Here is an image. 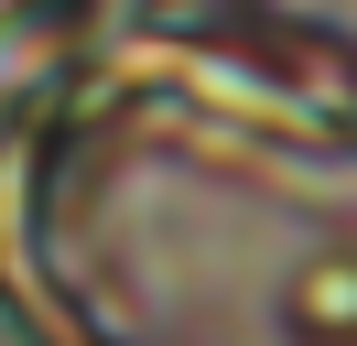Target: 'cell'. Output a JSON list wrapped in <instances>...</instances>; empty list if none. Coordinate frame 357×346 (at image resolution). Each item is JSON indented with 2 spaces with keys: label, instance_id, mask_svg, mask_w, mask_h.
Wrapping results in <instances>:
<instances>
[{
  "label": "cell",
  "instance_id": "6da1fadb",
  "mask_svg": "<svg viewBox=\"0 0 357 346\" xmlns=\"http://www.w3.org/2000/svg\"><path fill=\"white\" fill-rule=\"evenodd\" d=\"M282 314H292L303 346H357V249H314L303 271H292Z\"/></svg>",
  "mask_w": 357,
  "mask_h": 346
}]
</instances>
